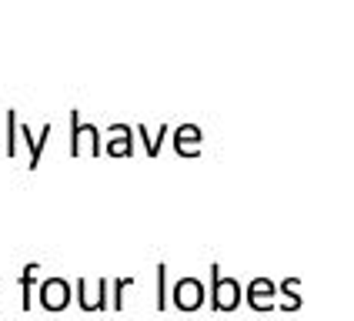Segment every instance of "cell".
I'll return each mask as SVG.
<instances>
[{
    "mask_svg": "<svg viewBox=\"0 0 354 321\" xmlns=\"http://www.w3.org/2000/svg\"><path fill=\"white\" fill-rule=\"evenodd\" d=\"M107 288H111V281L107 278L94 281V291H91V281L87 278H77V304H80V311H107V308H111V301H107Z\"/></svg>",
    "mask_w": 354,
    "mask_h": 321,
    "instance_id": "7a4b0ae2",
    "label": "cell"
},
{
    "mask_svg": "<svg viewBox=\"0 0 354 321\" xmlns=\"http://www.w3.org/2000/svg\"><path fill=\"white\" fill-rule=\"evenodd\" d=\"M197 138H201L197 127H177V134H174L177 154H197Z\"/></svg>",
    "mask_w": 354,
    "mask_h": 321,
    "instance_id": "30bf717a",
    "label": "cell"
},
{
    "mask_svg": "<svg viewBox=\"0 0 354 321\" xmlns=\"http://www.w3.org/2000/svg\"><path fill=\"white\" fill-rule=\"evenodd\" d=\"M0 120H3V114H0ZM0 154H3V134H0Z\"/></svg>",
    "mask_w": 354,
    "mask_h": 321,
    "instance_id": "4fadbf2b",
    "label": "cell"
},
{
    "mask_svg": "<svg viewBox=\"0 0 354 321\" xmlns=\"http://www.w3.org/2000/svg\"><path fill=\"white\" fill-rule=\"evenodd\" d=\"M7 140H3V154L7 158H17V140H20V120H17V111H7Z\"/></svg>",
    "mask_w": 354,
    "mask_h": 321,
    "instance_id": "9c48e42d",
    "label": "cell"
},
{
    "mask_svg": "<svg viewBox=\"0 0 354 321\" xmlns=\"http://www.w3.org/2000/svg\"><path fill=\"white\" fill-rule=\"evenodd\" d=\"M80 154L100 158V154H104V140H100L97 127H94V124H84V120H80V111L74 107V111H71V158H80Z\"/></svg>",
    "mask_w": 354,
    "mask_h": 321,
    "instance_id": "6da1fadb",
    "label": "cell"
},
{
    "mask_svg": "<svg viewBox=\"0 0 354 321\" xmlns=\"http://www.w3.org/2000/svg\"><path fill=\"white\" fill-rule=\"evenodd\" d=\"M134 284V278H118L114 281V298H111V308L114 311H120L124 308V295H127V288Z\"/></svg>",
    "mask_w": 354,
    "mask_h": 321,
    "instance_id": "8fae6325",
    "label": "cell"
},
{
    "mask_svg": "<svg viewBox=\"0 0 354 321\" xmlns=\"http://www.w3.org/2000/svg\"><path fill=\"white\" fill-rule=\"evenodd\" d=\"M37 298H40V308L44 311H64L67 304H71V284L64 278H47V281H40V291H37Z\"/></svg>",
    "mask_w": 354,
    "mask_h": 321,
    "instance_id": "3957f363",
    "label": "cell"
},
{
    "mask_svg": "<svg viewBox=\"0 0 354 321\" xmlns=\"http://www.w3.org/2000/svg\"><path fill=\"white\" fill-rule=\"evenodd\" d=\"M50 131H54V127H50V120L44 124V131H40L37 138L30 134V127H27V124L20 127V138H24V144L30 147V158H27V167H30V171H37L40 167V158H44V147H47V140H50Z\"/></svg>",
    "mask_w": 354,
    "mask_h": 321,
    "instance_id": "8992f818",
    "label": "cell"
},
{
    "mask_svg": "<svg viewBox=\"0 0 354 321\" xmlns=\"http://www.w3.org/2000/svg\"><path fill=\"white\" fill-rule=\"evenodd\" d=\"M164 278H167V268L158 264V311L167 308V284H164Z\"/></svg>",
    "mask_w": 354,
    "mask_h": 321,
    "instance_id": "7c38bea8",
    "label": "cell"
},
{
    "mask_svg": "<svg viewBox=\"0 0 354 321\" xmlns=\"http://www.w3.org/2000/svg\"><path fill=\"white\" fill-rule=\"evenodd\" d=\"M37 271H40L37 261L24 264V275H20V291H24L20 304H24V311H30V308H34V281H37Z\"/></svg>",
    "mask_w": 354,
    "mask_h": 321,
    "instance_id": "52a82bcc",
    "label": "cell"
},
{
    "mask_svg": "<svg viewBox=\"0 0 354 321\" xmlns=\"http://www.w3.org/2000/svg\"><path fill=\"white\" fill-rule=\"evenodd\" d=\"M237 304V284L234 281H214V308L217 311H227Z\"/></svg>",
    "mask_w": 354,
    "mask_h": 321,
    "instance_id": "ba28073f",
    "label": "cell"
},
{
    "mask_svg": "<svg viewBox=\"0 0 354 321\" xmlns=\"http://www.w3.org/2000/svg\"><path fill=\"white\" fill-rule=\"evenodd\" d=\"M107 131H118L120 138H111L107 144H104V154L107 158H131L134 154V131H131V124H111Z\"/></svg>",
    "mask_w": 354,
    "mask_h": 321,
    "instance_id": "5b68a950",
    "label": "cell"
},
{
    "mask_svg": "<svg viewBox=\"0 0 354 321\" xmlns=\"http://www.w3.org/2000/svg\"><path fill=\"white\" fill-rule=\"evenodd\" d=\"M174 304L180 311H197L201 304H204V288H201V281L197 278H180L174 284Z\"/></svg>",
    "mask_w": 354,
    "mask_h": 321,
    "instance_id": "277c9868",
    "label": "cell"
}]
</instances>
